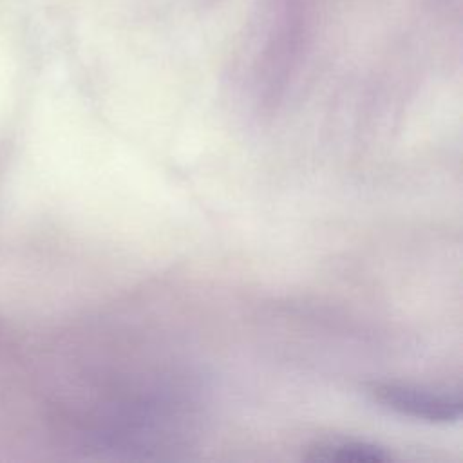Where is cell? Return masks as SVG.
<instances>
[{
  "label": "cell",
  "instance_id": "cell-1",
  "mask_svg": "<svg viewBox=\"0 0 463 463\" xmlns=\"http://www.w3.org/2000/svg\"><path fill=\"white\" fill-rule=\"evenodd\" d=\"M367 394L374 403L391 412L427 423H454L461 416V398L450 391L374 382L367 385Z\"/></svg>",
  "mask_w": 463,
  "mask_h": 463
},
{
  "label": "cell",
  "instance_id": "cell-2",
  "mask_svg": "<svg viewBox=\"0 0 463 463\" xmlns=\"http://www.w3.org/2000/svg\"><path fill=\"white\" fill-rule=\"evenodd\" d=\"M306 459L311 461H354V463H382L389 461L391 454L374 443L358 439H324L306 449Z\"/></svg>",
  "mask_w": 463,
  "mask_h": 463
}]
</instances>
